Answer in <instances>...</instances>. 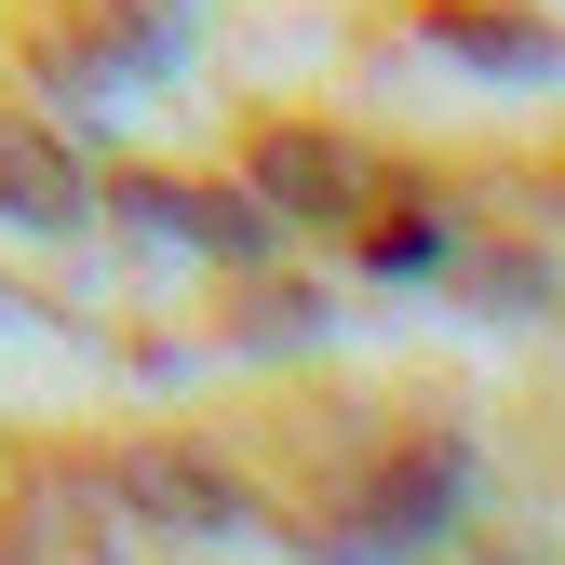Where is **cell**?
<instances>
[{"label":"cell","mask_w":565,"mask_h":565,"mask_svg":"<svg viewBox=\"0 0 565 565\" xmlns=\"http://www.w3.org/2000/svg\"><path fill=\"white\" fill-rule=\"evenodd\" d=\"M108 484H121V512H149V525H175V539H230L256 499H243V471L216 458V445H189V431H149V445H121L108 458Z\"/></svg>","instance_id":"obj_1"},{"label":"cell","mask_w":565,"mask_h":565,"mask_svg":"<svg viewBox=\"0 0 565 565\" xmlns=\"http://www.w3.org/2000/svg\"><path fill=\"white\" fill-rule=\"evenodd\" d=\"M256 202H269V216L337 230L350 202H364V162H350V149H323L310 121H269V135H256Z\"/></svg>","instance_id":"obj_2"},{"label":"cell","mask_w":565,"mask_h":565,"mask_svg":"<svg viewBox=\"0 0 565 565\" xmlns=\"http://www.w3.org/2000/svg\"><path fill=\"white\" fill-rule=\"evenodd\" d=\"M82 202H95V189H82V162H67L41 121L0 108V216H14V230H82Z\"/></svg>","instance_id":"obj_3"},{"label":"cell","mask_w":565,"mask_h":565,"mask_svg":"<svg viewBox=\"0 0 565 565\" xmlns=\"http://www.w3.org/2000/svg\"><path fill=\"white\" fill-rule=\"evenodd\" d=\"M552 216H565V162H552Z\"/></svg>","instance_id":"obj_4"}]
</instances>
